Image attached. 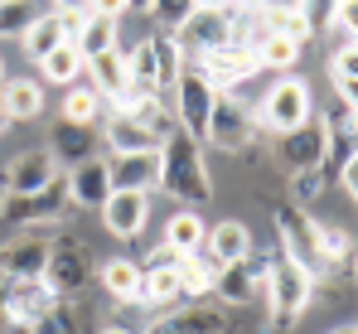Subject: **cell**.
<instances>
[{
    "instance_id": "cell-1",
    "label": "cell",
    "mask_w": 358,
    "mask_h": 334,
    "mask_svg": "<svg viewBox=\"0 0 358 334\" xmlns=\"http://www.w3.org/2000/svg\"><path fill=\"white\" fill-rule=\"evenodd\" d=\"M160 189L175 199L179 209H199L213 199V179H208V165H203V146L194 136H165L160 141Z\"/></svg>"
},
{
    "instance_id": "cell-2",
    "label": "cell",
    "mask_w": 358,
    "mask_h": 334,
    "mask_svg": "<svg viewBox=\"0 0 358 334\" xmlns=\"http://www.w3.org/2000/svg\"><path fill=\"white\" fill-rule=\"evenodd\" d=\"M262 291H266V305H271V325L286 330L296 325L300 315L310 310V295H315V277L291 262L286 252H276L266 267H262Z\"/></svg>"
},
{
    "instance_id": "cell-3",
    "label": "cell",
    "mask_w": 358,
    "mask_h": 334,
    "mask_svg": "<svg viewBox=\"0 0 358 334\" xmlns=\"http://www.w3.org/2000/svg\"><path fill=\"white\" fill-rule=\"evenodd\" d=\"M126 68H131V83L145 88V92H170L184 73V54H179L175 34L170 29H150L131 54H126Z\"/></svg>"
},
{
    "instance_id": "cell-4",
    "label": "cell",
    "mask_w": 358,
    "mask_h": 334,
    "mask_svg": "<svg viewBox=\"0 0 358 334\" xmlns=\"http://www.w3.org/2000/svg\"><path fill=\"white\" fill-rule=\"evenodd\" d=\"M252 116H257V126H266V131H276V136H286V131L305 126V121L315 116L310 83H305V78H296V73L276 78V83L266 88V97H262V107L252 111Z\"/></svg>"
},
{
    "instance_id": "cell-5",
    "label": "cell",
    "mask_w": 358,
    "mask_h": 334,
    "mask_svg": "<svg viewBox=\"0 0 358 334\" xmlns=\"http://www.w3.org/2000/svg\"><path fill=\"white\" fill-rule=\"evenodd\" d=\"M252 136H257V116L252 107L242 102L238 92H218L213 97V107H208V131H203V141H213L218 151H247L252 146Z\"/></svg>"
},
{
    "instance_id": "cell-6",
    "label": "cell",
    "mask_w": 358,
    "mask_h": 334,
    "mask_svg": "<svg viewBox=\"0 0 358 334\" xmlns=\"http://www.w3.org/2000/svg\"><path fill=\"white\" fill-rule=\"evenodd\" d=\"M92 281V252L87 242L78 237H63V242H49V267H44V286L59 295V300H73L83 286Z\"/></svg>"
},
{
    "instance_id": "cell-7",
    "label": "cell",
    "mask_w": 358,
    "mask_h": 334,
    "mask_svg": "<svg viewBox=\"0 0 358 334\" xmlns=\"http://www.w3.org/2000/svg\"><path fill=\"white\" fill-rule=\"evenodd\" d=\"M194 73H199L213 92H233L247 78L262 73V63H257V54H252L247 44H223V49H208V54L194 58Z\"/></svg>"
},
{
    "instance_id": "cell-8",
    "label": "cell",
    "mask_w": 358,
    "mask_h": 334,
    "mask_svg": "<svg viewBox=\"0 0 358 334\" xmlns=\"http://www.w3.org/2000/svg\"><path fill=\"white\" fill-rule=\"evenodd\" d=\"M276 232H281V252L320 281V223L305 218L296 204H281L276 209Z\"/></svg>"
},
{
    "instance_id": "cell-9",
    "label": "cell",
    "mask_w": 358,
    "mask_h": 334,
    "mask_svg": "<svg viewBox=\"0 0 358 334\" xmlns=\"http://www.w3.org/2000/svg\"><path fill=\"white\" fill-rule=\"evenodd\" d=\"M54 305H59V295H54L44 281H10V286L0 291V325L34 330Z\"/></svg>"
},
{
    "instance_id": "cell-10",
    "label": "cell",
    "mask_w": 358,
    "mask_h": 334,
    "mask_svg": "<svg viewBox=\"0 0 358 334\" xmlns=\"http://www.w3.org/2000/svg\"><path fill=\"white\" fill-rule=\"evenodd\" d=\"M170 92H175V102H170V107H175L179 131H184V136H194V141H203V131H208V107H213V97H218V92H213L194 68H184V73H179V83L170 88Z\"/></svg>"
},
{
    "instance_id": "cell-11",
    "label": "cell",
    "mask_w": 358,
    "mask_h": 334,
    "mask_svg": "<svg viewBox=\"0 0 358 334\" xmlns=\"http://www.w3.org/2000/svg\"><path fill=\"white\" fill-rule=\"evenodd\" d=\"M49 184H59V160L49 155V151H24V155H15L5 174H0V189L10 194V199H29V194H44Z\"/></svg>"
},
{
    "instance_id": "cell-12",
    "label": "cell",
    "mask_w": 358,
    "mask_h": 334,
    "mask_svg": "<svg viewBox=\"0 0 358 334\" xmlns=\"http://www.w3.org/2000/svg\"><path fill=\"white\" fill-rule=\"evenodd\" d=\"M175 44H179V54H189V58L208 54V49H223V44H238V39H233V15L194 10V15L175 29Z\"/></svg>"
},
{
    "instance_id": "cell-13",
    "label": "cell",
    "mask_w": 358,
    "mask_h": 334,
    "mask_svg": "<svg viewBox=\"0 0 358 334\" xmlns=\"http://www.w3.org/2000/svg\"><path fill=\"white\" fill-rule=\"evenodd\" d=\"M97 214H102V223H107V232H112V237L131 242V237H141V232H145V223H150V194L112 189V194H107V204H102Z\"/></svg>"
},
{
    "instance_id": "cell-14",
    "label": "cell",
    "mask_w": 358,
    "mask_h": 334,
    "mask_svg": "<svg viewBox=\"0 0 358 334\" xmlns=\"http://www.w3.org/2000/svg\"><path fill=\"white\" fill-rule=\"evenodd\" d=\"M63 194H68V204H73V209H87V214H97V209L107 204V194H112V174H107V160H102V155H92V160L73 165V169H68V179H63Z\"/></svg>"
},
{
    "instance_id": "cell-15",
    "label": "cell",
    "mask_w": 358,
    "mask_h": 334,
    "mask_svg": "<svg viewBox=\"0 0 358 334\" xmlns=\"http://www.w3.org/2000/svg\"><path fill=\"white\" fill-rule=\"evenodd\" d=\"M44 267H49V237H15L0 247V277L5 281H44Z\"/></svg>"
},
{
    "instance_id": "cell-16",
    "label": "cell",
    "mask_w": 358,
    "mask_h": 334,
    "mask_svg": "<svg viewBox=\"0 0 358 334\" xmlns=\"http://www.w3.org/2000/svg\"><path fill=\"white\" fill-rule=\"evenodd\" d=\"M112 189H136V194H155L160 189V151H141V155H112L107 160Z\"/></svg>"
},
{
    "instance_id": "cell-17",
    "label": "cell",
    "mask_w": 358,
    "mask_h": 334,
    "mask_svg": "<svg viewBox=\"0 0 358 334\" xmlns=\"http://www.w3.org/2000/svg\"><path fill=\"white\" fill-rule=\"evenodd\" d=\"M203 247H208L203 257H208L213 267H233V262H247V257H252V232H247V223L223 218L218 228H208Z\"/></svg>"
},
{
    "instance_id": "cell-18",
    "label": "cell",
    "mask_w": 358,
    "mask_h": 334,
    "mask_svg": "<svg viewBox=\"0 0 358 334\" xmlns=\"http://www.w3.org/2000/svg\"><path fill=\"white\" fill-rule=\"evenodd\" d=\"M281 160L291 165V174L296 169H320V160H324V126L310 116L305 126H296V131H286L281 136Z\"/></svg>"
},
{
    "instance_id": "cell-19",
    "label": "cell",
    "mask_w": 358,
    "mask_h": 334,
    "mask_svg": "<svg viewBox=\"0 0 358 334\" xmlns=\"http://www.w3.org/2000/svg\"><path fill=\"white\" fill-rule=\"evenodd\" d=\"M97 131L92 126H78V121H63L59 116V126H54V146H49V155L59 160V165H83V160H92L97 155Z\"/></svg>"
},
{
    "instance_id": "cell-20",
    "label": "cell",
    "mask_w": 358,
    "mask_h": 334,
    "mask_svg": "<svg viewBox=\"0 0 358 334\" xmlns=\"http://www.w3.org/2000/svg\"><path fill=\"white\" fill-rule=\"evenodd\" d=\"M213 295L228 300V305H247V300H257V295H262V272H257V262L247 257V262H233V267H218V277H213Z\"/></svg>"
},
{
    "instance_id": "cell-21",
    "label": "cell",
    "mask_w": 358,
    "mask_h": 334,
    "mask_svg": "<svg viewBox=\"0 0 358 334\" xmlns=\"http://www.w3.org/2000/svg\"><path fill=\"white\" fill-rule=\"evenodd\" d=\"M203 237H208V223L199 218V209H175L165 218V247L175 257H189V252H203Z\"/></svg>"
},
{
    "instance_id": "cell-22",
    "label": "cell",
    "mask_w": 358,
    "mask_h": 334,
    "mask_svg": "<svg viewBox=\"0 0 358 334\" xmlns=\"http://www.w3.org/2000/svg\"><path fill=\"white\" fill-rule=\"evenodd\" d=\"M0 111H5L10 121H34V116H44V88L29 83V78L0 83Z\"/></svg>"
},
{
    "instance_id": "cell-23",
    "label": "cell",
    "mask_w": 358,
    "mask_h": 334,
    "mask_svg": "<svg viewBox=\"0 0 358 334\" xmlns=\"http://www.w3.org/2000/svg\"><path fill=\"white\" fill-rule=\"evenodd\" d=\"M97 286L117 300V305H141V267L131 257H112L102 272H97Z\"/></svg>"
},
{
    "instance_id": "cell-24",
    "label": "cell",
    "mask_w": 358,
    "mask_h": 334,
    "mask_svg": "<svg viewBox=\"0 0 358 334\" xmlns=\"http://www.w3.org/2000/svg\"><path fill=\"white\" fill-rule=\"evenodd\" d=\"M107 151L112 155H141V151H160V141L141 126V121H131V116H112L107 121Z\"/></svg>"
},
{
    "instance_id": "cell-25",
    "label": "cell",
    "mask_w": 358,
    "mask_h": 334,
    "mask_svg": "<svg viewBox=\"0 0 358 334\" xmlns=\"http://www.w3.org/2000/svg\"><path fill=\"white\" fill-rule=\"evenodd\" d=\"M87 73H92V88L102 92V102L117 97L121 88H131V68H126V54L121 49H107V54L87 58Z\"/></svg>"
},
{
    "instance_id": "cell-26",
    "label": "cell",
    "mask_w": 358,
    "mask_h": 334,
    "mask_svg": "<svg viewBox=\"0 0 358 334\" xmlns=\"http://www.w3.org/2000/svg\"><path fill=\"white\" fill-rule=\"evenodd\" d=\"M179 300H184V291H179L175 262L145 267V272H141V305H179Z\"/></svg>"
},
{
    "instance_id": "cell-27",
    "label": "cell",
    "mask_w": 358,
    "mask_h": 334,
    "mask_svg": "<svg viewBox=\"0 0 358 334\" xmlns=\"http://www.w3.org/2000/svg\"><path fill=\"white\" fill-rule=\"evenodd\" d=\"M175 272H179V291L184 300H199V295H213V277L218 267L203 257V252H189V257H175Z\"/></svg>"
},
{
    "instance_id": "cell-28",
    "label": "cell",
    "mask_w": 358,
    "mask_h": 334,
    "mask_svg": "<svg viewBox=\"0 0 358 334\" xmlns=\"http://www.w3.org/2000/svg\"><path fill=\"white\" fill-rule=\"evenodd\" d=\"M107 111L102 92L92 83H73L63 88V121H78V126H97V116Z\"/></svg>"
},
{
    "instance_id": "cell-29",
    "label": "cell",
    "mask_w": 358,
    "mask_h": 334,
    "mask_svg": "<svg viewBox=\"0 0 358 334\" xmlns=\"http://www.w3.org/2000/svg\"><path fill=\"white\" fill-rule=\"evenodd\" d=\"M20 44H24V54L34 58V63H39L44 54H54L59 44H68V34H63V20H59V10H54V15H34V25L24 29V39H20Z\"/></svg>"
},
{
    "instance_id": "cell-30",
    "label": "cell",
    "mask_w": 358,
    "mask_h": 334,
    "mask_svg": "<svg viewBox=\"0 0 358 334\" xmlns=\"http://www.w3.org/2000/svg\"><path fill=\"white\" fill-rule=\"evenodd\" d=\"M329 83L339 92V102H358V44H339L329 54Z\"/></svg>"
},
{
    "instance_id": "cell-31",
    "label": "cell",
    "mask_w": 358,
    "mask_h": 334,
    "mask_svg": "<svg viewBox=\"0 0 358 334\" xmlns=\"http://www.w3.org/2000/svg\"><path fill=\"white\" fill-rule=\"evenodd\" d=\"M73 49L83 54V63L97 54H107V49H117V20H102V15H87L83 20V29H78V39H73Z\"/></svg>"
},
{
    "instance_id": "cell-32",
    "label": "cell",
    "mask_w": 358,
    "mask_h": 334,
    "mask_svg": "<svg viewBox=\"0 0 358 334\" xmlns=\"http://www.w3.org/2000/svg\"><path fill=\"white\" fill-rule=\"evenodd\" d=\"M252 54H257L262 68H271V73H281V78H286V73L300 63V44H296V39H286V34H276V29H266V39H262Z\"/></svg>"
},
{
    "instance_id": "cell-33",
    "label": "cell",
    "mask_w": 358,
    "mask_h": 334,
    "mask_svg": "<svg viewBox=\"0 0 358 334\" xmlns=\"http://www.w3.org/2000/svg\"><path fill=\"white\" fill-rule=\"evenodd\" d=\"M83 54L73 49V44H59L54 54H44L39 58V73H44V83H59V88H73L78 78H83Z\"/></svg>"
},
{
    "instance_id": "cell-34",
    "label": "cell",
    "mask_w": 358,
    "mask_h": 334,
    "mask_svg": "<svg viewBox=\"0 0 358 334\" xmlns=\"http://www.w3.org/2000/svg\"><path fill=\"white\" fill-rule=\"evenodd\" d=\"M150 334H223V315H213V310H179L170 320H160Z\"/></svg>"
},
{
    "instance_id": "cell-35",
    "label": "cell",
    "mask_w": 358,
    "mask_h": 334,
    "mask_svg": "<svg viewBox=\"0 0 358 334\" xmlns=\"http://www.w3.org/2000/svg\"><path fill=\"white\" fill-rule=\"evenodd\" d=\"M34 5L29 0H0V39H24V29L34 25Z\"/></svg>"
},
{
    "instance_id": "cell-36",
    "label": "cell",
    "mask_w": 358,
    "mask_h": 334,
    "mask_svg": "<svg viewBox=\"0 0 358 334\" xmlns=\"http://www.w3.org/2000/svg\"><path fill=\"white\" fill-rule=\"evenodd\" d=\"M78 320H83V310L68 305V300H59V305H54V310H49L29 334H78Z\"/></svg>"
},
{
    "instance_id": "cell-37",
    "label": "cell",
    "mask_w": 358,
    "mask_h": 334,
    "mask_svg": "<svg viewBox=\"0 0 358 334\" xmlns=\"http://www.w3.org/2000/svg\"><path fill=\"white\" fill-rule=\"evenodd\" d=\"M150 15L160 20V29H170V34H175L179 25L194 15V0H150Z\"/></svg>"
},
{
    "instance_id": "cell-38",
    "label": "cell",
    "mask_w": 358,
    "mask_h": 334,
    "mask_svg": "<svg viewBox=\"0 0 358 334\" xmlns=\"http://www.w3.org/2000/svg\"><path fill=\"white\" fill-rule=\"evenodd\" d=\"M329 189V179L320 174V169H296L291 174V194H296V204H310V199H320Z\"/></svg>"
},
{
    "instance_id": "cell-39",
    "label": "cell",
    "mask_w": 358,
    "mask_h": 334,
    "mask_svg": "<svg viewBox=\"0 0 358 334\" xmlns=\"http://www.w3.org/2000/svg\"><path fill=\"white\" fill-rule=\"evenodd\" d=\"M334 5H339V0H300V20L310 25V34L329 29V15H334Z\"/></svg>"
},
{
    "instance_id": "cell-40",
    "label": "cell",
    "mask_w": 358,
    "mask_h": 334,
    "mask_svg": "<svg viewBox=\"0 0 358 334\" xmlns=\"http://www.w3.org/2000/svg\"><path fill=\"white\" fill-rule=\"evenodd\" d=\"M87 15H102V20H121V15H126V0H87Z\"/></svg>"
},
{
    "instance_id": "cell-41",
    "label": "cell",
    "mask_w": 358,
    "mask_h": 334,
    "mask_svg": "<svg viewBox=\"0 0 358 334\" xmlns=\"http://www.w3.org/2000/svg\"><path fill=\"white\" fill-rule=\"evenodd\" d=\"M194 10H218V15H233L238 0H194Z\"/></svg>"
},
{
    "instance_id": "cell-42",
    "label": "cell",
    "mask_w": 358,
    "mask_h": 334,
    "mask_svg": "<svg viewBox=\"0 0 358 334\" xmlns=\"http://www.w3.org/2000/svg\"><path fill=\"white\" fill-rule=\"evenodd\" d=\"M54 10H59V15H68V10H87V0H54Z\"/></svg>"
},
{
    "instance_id": "cell-43",
    "label": "cell",
    "mask_w": 358,
    "mask_h": 334,
    "mask_svg": "<svg viewBox=\"0 0 358 334\" xmlns=\"http://www.w3.org/2000/svg\"><path fill=\"white\" fill-rule=\"evenodd\" d=\"M126 10H136V15H150V0H126Z\"/></svg>"
},
{
    "instance_id": "cell-44",
    "label": "cell",
    "mask_w": 358,
    "mask_h": 334,
    "mask_svg": "<svg viewBox=\"0 0 358 334\" xmlns=\"http://www.w3.org/2000/svg\"><path fill=\"white\" fill-rule=\"evenodd\" d=\"M97 334H136V330H126V325H102Z\"/></svg>"
},
{
    "instance_id": "cell-45",
    "label": "cell",
    "mask_w": 358,
    "mask_h": 334,
    "mask_svg": "<svg viewBox=\"0 0 358 334\" xmlns=\"http://www.w3.org/2000/svg\"><path fill=\"white\" fill-rule=\"evenodd\" d=\"M0 334H29V330H20V325H0Z\"/></svg>"
},
{
    "instance_id": "cell-46",
    "label": "cell",
    "mask_w": 358,
    "mask_h": 334,
    "mask_svg": "<svg viewBox=\"0 0 358 334\" xmlns=\"http://www.w3.org/2000/svg\"><path fill=\"white\" fill-rule=\"evenodd\" d=\"M324 334H358L354 325H339V330H324Z\"/></svg>"
},
{
    "instance_id": "cell-47",
    "label": "cell",
    "mask_w": 358,
    "mask_h": 334,
    "mask_svg": "<svg viewBox=\"0 0 358 334\" xmlns=\"http://www.w3.org/2000/svg\"><path fill=\"white\" fill-rule=\"evenodd\" d=\"M5 126H10V116H5V111H0V136H5Z\"/></svg>"
},
{
    "instance_id": "cell-48",
    "label": "cell",
    "mask_w": 358,
    "mask_h": 334,
    "mask_svg": "<svg viewBox=\"0 0 358 334\" xmlns=\"http://www.w3.org/2000/svg\"><path fill=\"white\" fill-rule=\"evenodd\" d=\"M0 83H5V58H0Z\"/></svg>"
},
{
    "instance_id": "cell-49",
    "label": "cell",
    "mask_w": 358,
    "mask_h": 334,
    "mask_svg": "<svg viewBox=\"0 0 358 334\" xmlns=\"http://www.w3.org/2000/svg\"><path fill=\"white\" fill-rule=\"evenodd\" d=\"M0 214H5V199H0Z\"/></svg>"
}]
</instances>
